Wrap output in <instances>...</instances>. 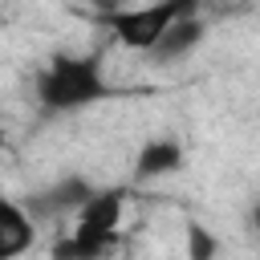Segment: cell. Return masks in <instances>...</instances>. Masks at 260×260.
Returning <instances> with one entry per match:
<instances>
[{
  "label": "cell",
  "mask_w": 260,
  "mask_h": 260,
  "mask_svg": "<svg viewBox=\"0 0 260 260\" xmlns=\"http://www.w3.org/2000/svg\"><path fill=\"white\" fill-rule=\"evenodd\" d=\"M93 183L85 179V175H61L57 183H49L45 191H37L28 203H24V211L32 215V219H41V215H77L89 199H93Z\"/></svg>",
  "instance_id": "obj_5"
},
{
  "label": "cell",
  "mask_w": 260,
  "mask_h": 260,
  "mask_svg": "<svg viewBox=\"0 0 260 260\" xmlns=\"http://www.w3.org/2000/svg\"><path fill=\"white\" fill-rule=\"evenodd\" d=\"M195 8V0H167V4H142V8H106L102 24L114 32V41L130 53H150L154 41L167 32L175 16Z\"/></svg>",
  "instance_id": "obj_3"
},
{
  "label": "cell",
  "mask_w": 260,
  "mask_h": 260,
  "mask_svg": "<svg viewBox=\"0 0 260 260\" xmlns=\"http://www.w3.org/2000/svg\"><path fill=\"white\" fill-rule=\"evenodd\" d=\"M37 244V219L24 211L20 199L0 191V260H20Z\"/></svg>",
  "instance_id": "obj_7"
},
{
  "label": "cell",
  "mask_w": 260,
  "mask_h": 260,
  "mask_svg": "<svg viewBox=\"0 0 260 260\" xmlns=\"http://www.w3.org/2000/svg\"><path fill=\"white\" fill-rule=\"evenodd\" d=\"M187 260H219V236L199 219L187 223Z\"/></svg>",
  "instance_id": "obj_8"
},
{
  "label": "cell",
  "mask_w": 260,
  "mask_h": 260,
  "mask_svg": "<svg viewBox=\"0 0 260 260\" xmlns=\"http://www.w3.org/2000/svg\"><path fill=\"white\" fill-rule=\"evenodd\" d=\"M203 41H207V20L199 16V4H195V8H187L183 16H175V20L167 24V32L154 41V49H150L146 57H150L154 65H175V61L191 57Z\"/></svg>",
  "instance_id": "obj_4"
},
{
  "label": "cell",
  "mask_w": 260,
  "mask_h": 260,
  "mask_svg": "<svg viewBox=\"0 0 260 260\" xmlns=\"http://www.w3.org/2000/svg\"><path fill=\"white\" fill-rule=\"evenodd\" d=\"M183 162H187L183 142L171 138V134H154V138H146V142L138 146V154H134V183L171 179V175L183 171Z\"/></svg>",
  "instance_id": "obj_6"
},
{
  "label": "cell",
  "mask_w": 260,
  "mask_h": 260,
  "mask_svg": "<svg viewBox=\"0 0 260 260\" xmlns=\"http://www.w3.org/2000/svg\"><path fill=\"white\" fill-rule=\"evenodd\" d=\"M4 146H8V134H4V126H0V154H4Z\"/></svg>",
  "instance_id": "obj_9"
},
{
  "label": "cell",
  "mask_w": 260,
  "mask_h": 260,
  "mask_svg": "<svg viewBox=\"0 0 260 260\" xmlns=\"http://www.w3.org/2000/svg\"><path fill=\"white\" fill-rule=\"evenodd\" d=\"M122 211H126V191L122 187H98L93 199L77 211L73 232L53 244V260H102L118 244Z\"/></svg>",
  "instance_id": "obj_2"
},
{
  "label": "cell",
  "mask_w": 260,
  "mask_h": 260,
  "mask_svg": "<svg viewBox=\"0 0 260 260\" xmlns=\"http://www.w3.org/2000/svg\"><path fill=\"white\" fill-rule=\"evenodd\" d=\"M114 93L106 65L93 53H53L37 69V102L49 114H73Z\"/></svg>",
  "instance_id": "obj_1"
}]
</instances>
